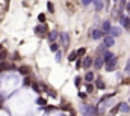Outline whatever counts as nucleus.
<instances>
[{
  "label": "nucleus",
  "mask_w": 130,
  "mask_h": 116,
  "mask_svg": "<svg viewBox=\"0 0 130 116\" xmlns=\"http://www.w3.org/2000/svg\"><path fill=\"white\" fill-rule=\"evenodd\" d=\"M80 112L85 116H95L97 115V110L94 107H91V106H86V104H82L80 106Z\"/></svg>",
  "instance_id": "obj_1"
},
{
  "label": "nucleus",
  "mask_w": 130,
  "mask_h": 116,
  "mask_svg": "<svg viewBox=\"0 0 130 116\" xmlns=\"http://www.w3.org/2000/svg\"><path fill=\"white\" fill-rule=\"evenodd\" d=\"M117 63H118V60H117V57H114V59H111V60H108L106 62V69L111 72V71H114L115 68H117Z\"/></svg>",
  "instance_id": "obj_2"
},
{
  "label": "nucleus",
  "mask_w": 130,
  "mask_h": 116,
  "mask_svg": "<svg viewBox=\"0 0 130 116\" xmlns=\"http://www.w3.org/2000/svg\"><path fill=\"white\" fill-rule=\"evenodd\" d=\"M111 27H112V26H111V21H108V20H106V21H103V24H101V29H100V30L103 32V35H106V33H109Z\"/></svg>",
  "instance_id": "obj_3"
},
{
  "label": "nucleus",
  "mask_w": 130,
  "mask_h": 116,
  "mask_svg": "<svg viewBox=\"0 0 130 116\" xmlns=\"http://www.w3.org/2000/svg\"><path fill=\"white\" fill-rule=\"evenodd\" d=\"M35 33H36V35H44V33H47V24L36 26V27H35Z\"/></svg>",
  "instance_id": "obj_4"
},
{
  "label": "nucleus",
  "mask_w": 130,
  "mask_h": 116,
  "mask_svg": "<svg viewBox=\"0 0 130 116\" xmlns=\"http://www.w3.org/2000/svg\"><path fill=\"white\" fill-rule=\"evenodd\" d=\"M109 35L115 39V36H120V35H121V29H120V27H117V26H114V27H111Z\"/></svg>",
  "instance_id": "obj_5"
},
{
  "label": "nucleus",
  "mask_w": 130,
  "mask_h": 116,
  "mask_svg": "<svg viewBox=\"0 0 130 116\" xmlns=\"http://www.w3.org/2000/svg\"><path fill=\"white\" fill-rule=\"evenodd\" d=\"M121 24H123V27L126 29V30H129L130 29V18L129 17H124V15H121Z\"/></svg>",
  "instance_id": "obj_6"
},
{
  "label": "nucleus",
  "mask_w": 130,
  "mask_h": 116,
  "mask_svg": "<svg viewBox=\"0 0 130 116\" xmlns=\"http://www.w3.org/2000/svg\"><path fill=\"white\" fill-rule=\"evenodd\" d=\"M103 44H105L106 47H114V45H115V39H114L112 36H105Z\"/></svg>",
  "instance_id": "obj_7"
},
{
  "label": "nucleus",
  "mask_w": 130,
  "mask_h": 116,
  "mask_svg": "<svg viewBox=\"0 0 130 116\" xmlns=\"http://www.w3.org/2000/svg\"><path fill=\"white\" fill-rule=\"evenodd\" d=\"M92 65H94V66H95L97 69H100V68H101V66L105 65V60H103V59H101V57L98 56L97 59H94V60H92Z\"/></svg>",
  "instance_id": "obj_8"
},
{
  "label": "nucleus",
  "mask_w": 130,
  "mask_h": 116,
  "mask_svg": "<svg viewBox=\"0 0 130 116\" xmlns=\"http://www.w3.org/2000/svg\"><path fill=\"white\" fill-rule=\"evenodd\" d=\"M91 36H92V39H100V38L103 36V32H101L100 29H94V30L91 32Z\"/></svg>",
  "instance_id": "obj_9"
},
{
  "label": "nucleus",
  "mask_w": 130,
  "mask_h": 116,
  "mask_svg": "<svg viewBox=\"0 0 130 116\" xmlns=\"http://www.w3.org/2000/svg\"><path fill=\"white\" fill-rule=\"evenodd\" d=\"M59 36H61V42H62V45H65V47H67V45L70 44V38H68V33H65V32H64V33H61Z\"/></svg>",
  "instance_id": "obj_10"
},
{
  "label": "nucleus",
  "mask_w": 130,
  "mask_h": 116,
  "mask_svg": "<svg viewBox=\"0 0 130 116\" xmlns=\"http://www.w3.org/2000/svg\"><path fill=\"white\" fill-rule=\"evenodd\" d=\"M118 109H120L123 113H130V104L129 103H121V104L118 106Z\"/></svg>",
  "instance_id": "obj_11"
},
{
  "label": "nucleus",
  "mask_w": 130,
  "mask_h": 116,
  "mask_svg": "<svg viewBox=\"0 0 130 116\" xmlns=\"http://www.w3.org/2000/svg\"><path fill=\"white\" fill-rule=\"evenodd\" d=\"M58 35H59V33H58L56 30L50 32V33H48V41H50V42H55V41L58 39Z\"/></svg>",
  "instance_id": "obj_12"
},
{
  "label": "nucleus",
  "mask_w": 130,
  "mask_h": 116,
  "mask_svg": "<svg viewBox=\"0 0 130 116\" xmlns=\"http://www.w3.org/2000/svg\"><path fill=\"white\" fill-rule=\"evenodd\" d=\"M91 65H92V59H91V57H85L83 62H82V66H83V68H89Z\"/></svg>",
  "instance_id": "obj_13"
},
{
  "label": "nucleus",
  "mask_w": 130,
  "mask_h": 116,
  "mask_svg": "<svg viewBox=\"0 0 130 116\" xmlns=\"http://www.w3.org/2000/svg\"><path fill=\"white\" fill-rule=\"evenodd\" d=\"M114 57H115V56H114V53H111V51H106V53L103 54V57H101V59H103L105 62H108V60H111V59H114Z\"/></svg>",
  "instance_id": "obj_14"
},
{
  "label": "nucleus",
  "mask_w": 130,
  "mask_h": 116,
  "mask_svg": "<svg viewBox=\"0 0 130 116\" xmlns=\"http://www.w3.org/2000/svg\"><path fill=\"white\" fill-rule=\"evenodd\" d=\"M18 71H20L21 74H24V75H27V74L30 72V68H29L27 65H23V66H20V68H18Z\"/></svg>",
  "instance_id": "obj_15"
},
{
  "label": "nucleus",
  "mask_w": 130,
  "mask_h": 116,
  "mask_svg": "<svg viewBox=\"0 0 130 116\" xmlns=\"http://www.w3.org/2000/svg\"><path fill=\"white\" fill-rule=\"evenodd\" d=\"M94 5H95V11H97V12H100V11L105 8V5H103V2H101V0H100V2H95Z\"/></svg>",
  "instance_id": "obj_16"
},
{
  "label": "nucleus",
  "mask_w": 130,
  "mask_h": 116,
  "mask_svg": "<svg viewBox=\"0 0 130 116\" xmlns=\"http://www.w3.org/2000/svg\"><path fill=\"white\" fill-rule=\"evenodd\" d=\"M97 51H98V54H105V53L108 51V47H106L105 44H101V45H100V47L97 48Z\"/></svg>",
  "instance_id": "obj_17"
},
{
  "label": "nucleus",
  "mask_w": 130,
  "mask_h": 116,
  "mask_svg": "<svg viewBox=\"0 0 130 116\" xmlns=\"http://www.w3.org/2000/svg\"><path fill=\"white\" fill-rule=\"evenodd\" d=\"M85 80H86L88 83H89V82H92V80H94V74H92L91 71H88V72L85 74Z\"/></svg>",
  "instance_id": "obj_18"
},
{
  "label": "nucleus",
  "mask_w": 130,
  "mask_h": 116,
  "mask_svg": "<svg viewBox=\"0 0 130 116\" xmlns=\"http://www.w3.org/2000/svg\"><path fill=\"white\" fill-rule=\"evenodd\" d=\"M76 54H77V56H85V54H86V48H85V47L79 48V50L76 51Z\"/></svg>",
  "instance_id": "obj_19"
},
{
  "label": "nucleus",
  "mask_w": 130,
  "mask_h": 116,
  "mask_svg": "<svg viewBox=\"0 0 130 116\" xmlns=\"http://www.w3.org/2000/svg\"><path fill=\"white\" fill-rule=\"evenodd\" d=\"M97 88H98V89H105V88H106V85L103 83V80H101V79H98V80H97Z\"/></svg>",
  "instance_id": "obj_20"
},
{
  "label": "nucleus",
  "mask_w": 130,
  "mask_h": 116,
  "mask_svg": "<svg viewBox=\"0 0 130 116\" xmlns=\"http://www.w3.org/2000/svg\"><path fill=\"white\" fill-rule=\"evenodd\" d=\"M76 57H77V54H76V51H73V53H70L68 60H70V62H74V60H76Z\"/></svg>",
  "instance_id": "obj_21"
},
{
  "label": "nucleus",
  "mask_w": 130,
  "mask_h": 116,
  "mask_svg": "<svg viewBox=\"0 0 130 116\" xmlns=\"http://www.w3.org/2000/svg\"><path fill=\"white\" fill-rule=\"evenodd\" d=\"M58 48H59V47H58V44H55V42H51V44H50V51H53V53H55V51H58Z\"/></svg>",
  "instance_id": "obj_22"
},
{
  "label": "nucleus",
  "mask_w": 130,
  "mask_h": 116,
  "mask_svg": "<svg viewBox=\"0 0 130 116\" xmlns=\"http://www.w3.org/2000/svg\"><path fill=\"white\" fill-rule=\"evenodd\" d=\"M47 9H48L50 12H53V11H55V6H53V3H51V2H48V3H47Z\"/></svg>",
  "instance_id": "obj_23"
},
{
  "label": "nucleus",
  "mask_w": 130,
  "mask_h": 116,
  "mask_svg": "<svg viewBox=\"0 0 130 116\" xmlns=\"http://www.w3.org/2000/svg\"><path fill=\"white\" fill-rule=\"evenodd\" d=\"M38 20H39V23H44V21H45V15H44V14H39V15H38Z\"/></svg>",
  "instance_id": "obj_24"
},
{
  "label": "nucleus",
  "mask_w": 130,
  "mask_h": 116,
  "mask_svg": "<svg viewBox=\"0 0 130 116\" xmlns=\"http://www.w3.org/2000/svg\"><path fill=\"white\" fill-rule=\"evenodd\" d=\"M80 82H82V79H80V77H76V79H74V85H76L77 88L80 86Z\"/></svg>",
  "instance_id": "obj_25"
},
{
  "label": "nucleus",
  "mask_w": 130,
  "mask_h": 116,
  "mask_svg": "<svg viewBox=\"0 0 130 116\" xmlns=\"http://www.w3.org/2000/svg\"><path fill=\"white\" fill-rule=\"evenodd\" d=\"M92 91H94V86H92L91 83H88V85H86V92H92Z\"/></svg>",
  "instance_id": "obj_26"
},
{
  "label": "nucleus",
  "mask_w": 130,
  "mask_h": 116,
  "mask_svg": "<svg viewBox=\"0 0 130 116\" xmlns=\"http://www.w3.org/2000/svg\"><path fill=\"white\" fill-rule=\"evenodd\" d=\"M36 103H38L39 106H44V104H45V98H38V100H36Z\"/></svg>",
  "instance_id": "obj_27"
},
{
  "label": "nucleus",
  "mask_w": 130,
  "mask_h": 116,
  "mask_svg": "<svg viewBox=\"0 0 130 116\" xmlns=\"http://www.w3.org/2000/svg\"><path fill=\"white\" fill-rule=\"evenodd\" d=\"M124 71H126V72H130V59L127 60V65H126V68H124Z\"/></svg>",
  "instance_id": "obj_28"
},
{
  "label": "nucleus",
  "mask_w": 130,
  "mask_h": 116,
  "mask_svg": "<svg viewBox=\"0 0 130 116\" xmlns=\"http://www.w3.org/2000/svg\"><path fill=\"white\" fill-rule=\"evenodd\" d=\"M79 97H80L82 100H86V97H88V95H86V92H80V94H79Z\"/></svg>",
  "instance_id": "obj_29"
},
{
  "label": "nucleus",
  "mask_w": 130,
  "mask_h": 116,
  "mask_svg": "<svg viewBox=\"0 0 130 116\" xmlns=\"http://www.w3.org/2000/svg\"><path fill=\"white\" fill-rule=\"evenodd\" d=\"M32 88H33V91H36V92H39V86H38L36 83H33V85H32Z\"/></svg>",
  "instance_id": "obj_30"
},
{
  "label": "nucleus",
  "mask_w": 130,
  "mask_h": 116,
  "mask_svg": "<svg viewBox=\"0 0 130 116\" xmlns=\"http://www.w3.org/2000/svg\"><path fill=\"white\" fill-rule=\"evenodd\" d=\"M5 57H6V51L2 50V51H0V59H5Z\"/></svg>",
  "instance_id": "obj_31"
},
{
  "label": "nucleus",
  "mask_w": 130,
  "mask_h": 116,
  "mask_svg": "<svg viewBox=\"0 0 130 116\" xmlns=\"http://www.w3.org/2000/svg\"><path fill=\"white\" fill-rule=\"evenodd\" d=\"M82 3H83L85 6H88L89 3H92V0H82Z\"/></svg>",
  "instance_id": "obj_32"
},
{
  "label": "nucleus",
  "mask_w": 130,
  "mask_h": 116,
  "mask_svg": "<svg viewBox=\"0 0 130 116\" xmlns=\"http://www.w3.org/2000/svg\"><path fill=\"white\" fill-rule=\"evenodd\" d=\"M117 112H118V106H117V107H114V109H112V110H111V113H112V115H115V113H117Z\"/></svg>",
  "instance_id": "obj_33"
},
{
  "label": "nucleus",
  "mask_w": 130,
  "mask_h": 116,
  "mask_svg": "<svg viewBox=\"0 0 130 116\" xmlns=\"http://www.w3.org/2000/svg\"><path fill=\"white\" fill-rule=\"evenodd\" d=\"M80 66H82V62H80V60H77V62H76V68H80Z\"/></svg>",
  "instance_id": "obj_34"
},
{
  "label": "nucleus",
  "mask_w": 130,
  "mask_h": 116,
  "mask_svg": "<svg viewBox=\"0 0 130 116\" xmlns=\"http://www.w3.org/2000/svg\"><path fill=\"white\" fill-rule=\"evenodd\" d=\"M29 85H30V80H29V79H26V80H24V86H29Z\"/></svg>",
  "instance_id": "obj_35"
},
{
  "label": "nucleus",
  "mask_w": 130,
  "mask_h": 116,
  "mask_svg": "<svg viewBox=\"0 0 130 116\" xmlns=\"http://www.w3.org/2000/svg\"><path fill=\"white\" fill-rule=\"evenodd\" d=\"M56 60H58V62L61 60V53H56Z\"/></svg>",
  "instance_id": "obj_36"
},
{
  "label": "nucleus",
  "mask_w": 130,
  "mask_h": 116,
  "mask_svg": "<svg viewBox=\"0 0 130 116\" xmlns=\"http://www.w3.org/2000/svg\"><path fill=\"white\" fill-rule=\"evenodd\" d=\"M55 109H56V107H51V106H48V107H47L45 110H48V112H51V110H55Z\"/></svg>",
  "instance_id": "obj_37"
},
{
  "label": "nucleus",
  "mask_w": 130,
  "mask_h": 116,
  "mask_svg": "<svg viewBox=\"0 0 130 116\" xmlns=\"http://www.w3.org/2000/svg\"><path fill=\"white\" fill-rule=\"evenodd\" d=\"M127 9H129V11H130V2H129V3H127Z\"/></svg>",
  "instance_id": "obj_38"
},
{
  "label": "nucleus",
  "mask_w": 130,
  "mask_h": 116,
  "mask_svg": "<svg viewBox=\"0 0 130 116\" xmlns=\"http://www.w3.org/2000/svg\"><path fill=\"white\" fill-rule=\"evenodd\" d=\"M2 50H3V47H2V45H0V51H2Z\"/></svg>",
  "instance_id": "obj_39"
},
{
  "label": "nucleus",
  "mask_w": 130,
  "mask_h": 116,
  "mask_svg": "<svg viewBox=\"0 0 130 116\" xmlns=\"http://www.w3.org/2000/svg\"><path fill=\"white\" fill-rule=\"evenodd\" d=\"M92 2H94V3H95V2H100V0H92Z\"/></svg>",
  "instance_id": "obj_40"
},
{
  "label": "nucleus",
  "mask_w": 130,
  "mask_h": 116,
  "mask_svg": "<svg viewBox=\"0 0 130 116\" xmlns=\"http://www.w3.org/2000/svg\"><path fill=\"white\" fill-rule=\"evenodd\" d=\"M114 2H118V0H114Z\"/></svg>",
  "instance_id": "obj_41"
},
{
  "label": "nucleus",
  "mask_w": 130,
  "mask_h": 116,
  "mask_svg": "<svg viewBox=\"0 0 130 116\" xmlns=\"http://www.w3.org/2000/svg\"><path fill=\"white\" fill-rule=\"evenodd\" d=\"M124 2H127V0H124Z\"/></svg>",
  "instance_id": "obj_42"
}]
</instances>
